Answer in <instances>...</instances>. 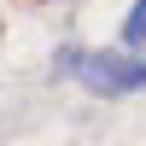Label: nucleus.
<instances>
[{
	"mask_svg": "<svg viewBox=\"0 0 146 146\" xmlns=\"http://www.w3.org/2000/svg\"><path fill=\"white\" fill-rule=\"evenodd\" d=\"M58 70H64V76H82L94 94L146 88V58L129 64V58H117V53H76V47H64V53H58Z\"/></svg>",
	"mask_w": 146,
	"mask_h": 146,
	"instance_id": "obj_1",
	"label": "nucleus"
},
{
	"mask_svg": "<svg viewBox=\"0 0 146 146\" xmlns=\"http://www.w3.org/2000/svg\"><path fill=\"white\" fill-rule=\"evenodd\" d=\"M123 47H146V0H135V12H129V23H123Z\"/></svg>",
	"mask_w": 146,
	"mask_h": 146,
	"instance_id": "obj_2",
	"label": "nucleus"
}]
</instances>
